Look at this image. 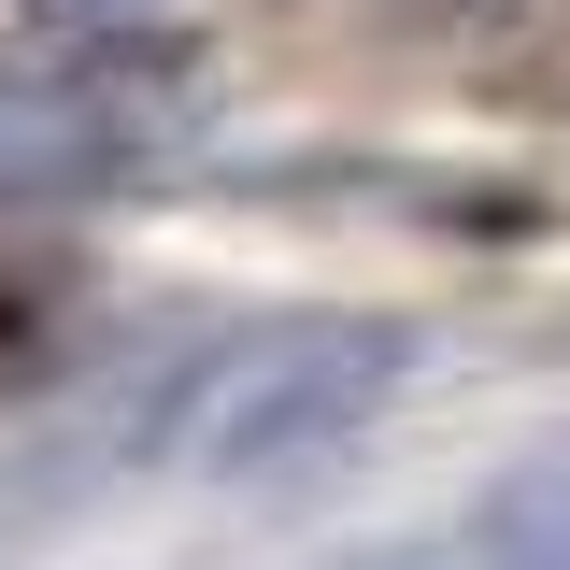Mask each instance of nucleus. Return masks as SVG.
Returning <instances> with one entry per match:
<instances>
[{
    "label": "nucleus",
    "mask_w": 570,
    "mask_h": 570,
    "mask_svg": "<svg viewBox=\"0 0 570 570\" xmlns=\"http://www.w3.org/2000/svg\"><path fill=\"white\" fill-rule=\"evenodd\" d=\"M400 371H414V328H385V314H272V328H228L214 356H186L157 385L142 456H171V471H285V456L356 442Z\"/></svg>",
    "instance_id": "nucleus-1"
},
{
    "label": "nucleus",
    "mask_w": 570,
    "mask_h": 570,
    "mask_svg": "<svg viewBox=\"0 0 570 570\" xmlns=\"http://www.w3.org/2000/svg\"><path fill=\"white\" fill-rule=\"evenodd\" d=\"M186 58H43L0 71V200H58V186H115L142 157L186 142Z\"/></svg>",
    "instance_id": "nucleus-2"
},
{
    "label": "nucleus",
    "mask_w": 570,
    "mask_h": 570,
    "mask_svg": "<svg viewBox=\"0 0 570 570\" xmlns=\"http://www.w3.org/2000/svg\"><path fill=\"white\" fill-rule=\"evenodd\" d=\"M29 343H43V299H29V285H0V371H14Z\"/></svg>",
    "instance_id": "nucleus-3"
},
{
    "label": "nucleus",
    "mask_w": 570,
    "mask_h": 570,
    "mask_svg": "<svg viewBox=\"0 0 570 570\" xmlns=\"http://www.w3.org/2000/svg\"><path fill=\"white\" fill-rule=\"evenodd\" d=\"M29 14H129V0H29Z\"/></svg>",
    "instance_id": "nucleus-4"
}]
</instances>
